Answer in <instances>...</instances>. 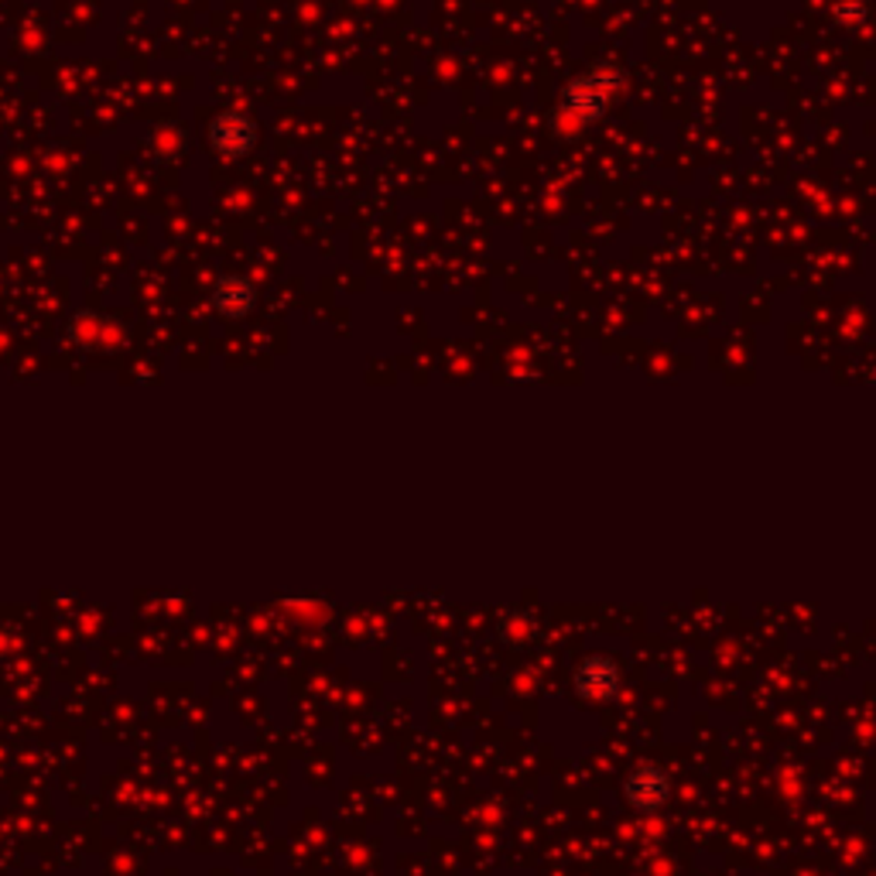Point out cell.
<instances>
[{"instance_id": "cell-5", "label": "cell", "mask_w": 876, "mask_h": 876, "mask_svg": "<svg viewBox=\"0 0 876 876\" xmlns=\"http://www.w3.org/2000/svg\"><path fill=\"white\" fill-rule=\"evenodd\" d=\"M213 302H216V308H219L223 315L240 318V315H247V312L254 308L257 292H254V285H250L247 278H223V282L216 285V292H213Z\"/></svg>"}, {"instance_id": "cell-2", "label": "cell", "mask_w": 876, "mask_h": 876, "mask_svg": "<svg viewBox=\"0 0 876 876\" xmlns=\"http://www.w3.org/2000/svg\"><path fill=\"white\" fill-rule=\"evenodd\" d=\"M668 788H671V780L661 767L648 764V767H637L627 784H623V791H627V801L640 811H658L665 801H668Z\"/></svg>"}, {"instance_id": "cell-1", "label": "cell", "mask_w": 876, "mask_h": 876, "mask_svg": "<svg viewBox=\"0 0 876 876\" xmlns=\"http://www.w3.org/2000/svg\"><path fill=\"white\" fill-rule=\"evenodd\" d=\"M617 72H589V76H579L562 97V107H559V117L572 127H585L592 120H599L607 110H610V100H613V89H617Z\"/></svg>"}, {"instance_id": "cell-3", "label": "cell", "mask_w": 876, "mask_h": 876, "mask_svg": "<svg viewBox=\"0 0 876 876\" xmlns=\"http://www.w3.org/2000/svg\"><path fill=\"white\" fill-rule=\"evenodd\" d=\"M213 148L237 158V155H247L257 141V124L244 114H223L219 120H213Z\"/></svg>"}, {"instance_id": "cell-4", "label": "cell", "mask_w": 876, "mask_h": 876, "mask_svg": "<svg viewBox=\"0 0 876 876\" xmlns=\"http://www.w3.org/2000/svg\"><path fill=\"white\" fill-rule=\"evenodd\" d=\"M575 685H579V691H585V696L603 699V696H613V691H617L620 671H617V665L607 661V658H589V661L575 671Z\"/></svg>"}]
</instances>
